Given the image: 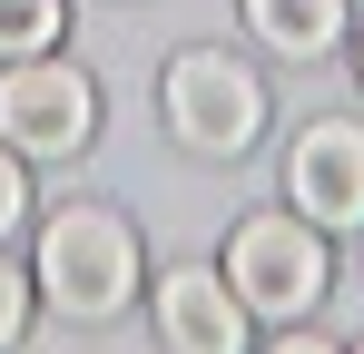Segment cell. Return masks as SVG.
Segmentation results:
<instances>
[{
    "label": "cell",
    "mask_w": 364,
    "mask_h": 354,
    "mask_svg": "<svg viewBox=\"0 0 364 354\" xmlns=\"http://www.w3.org/2000/svg\"><path fill=\"white\" fill-rule=\"evenodd\" d=\"M30 286L50 295L69 325H109L128 295H138V236H128L109 207H60V217L40 227Z\"/></svg>",
    "instance_id": "obj_1"
},
{
    "label": "cell",
    "mask_w": 364,
    "mask_h": 354,
    "mask_svg": "<svg viewBox=\"0 0 364 354\" xmlns=\"http://www.w3.org/2000/svg\"><path fill=\"white\" fill-rule=\"evenodd\" d=\"M60 20H69V0H0V59L60 50Z\"/></svg>",
    "instance_id": "obj_8"
},
{
    "label": "cell",
    "mask_w": 364,
    "mask_h": 354,
    "mask_svg": "<svg viewBox=\"0 0 364 354\" xmlns=\"http://www.w3.org/2000/svg\"><path fill=\"white\" fill-rule=\"evenodd\" d=\"M286 197L315 227H364V128L355 118H315L286 148Z\"/></svg>",
    "instance_id": "obj_5"
},
{
    "label": "cell",
    "mask_w": 364,
    "mask_h": 354,
    "mask_svg": "<svg viewBox=\"0 0 364 354\" xmlns=\"http://www.w3.org/2000/svg\"><path fill=\"white\" fill-rule=\"evenodd\" d=\"M158 109L178 128V148H197V158H246L256 128H266V89H256V69L227 59V50H178Z\"/></svg>",
    "instance_id": "obj_3"
},
{
    "label": "cell",
    "mask_w": 364,
    "mask_h": 354,
    "mask_svg": "<svg viewBox=\"0 0 364 354\" xmlns=\"http://www.w3.org/2000/svg\"><path fill=\"white\" fill-rule=\"evenodd\" d=\"M20 335H30V276H20V266L0 256V354L20 345Z\"/></svg>",
    "instance_id": "obj_9"
},
{
    "label": "cell",
    "mask_w": 364,
    "mask_h": 354,
    "mask_svg": "<svg viewBox=\"0 0 364 354\" xmlns=\"http://www.w3.org/2000/svg\"><path fill=\"white\" fill-rule=\"evenodd\" d=\"M89 128H99L89 69H69L60 50L0 59V148H20V158H79Z\"/></svg>",
    "instance_id": "obj_4"
},
{
    "label": "cell",
    "mask_w": 364,
    "mask_h": 354,
    "mask_svg": "<svg viewBox=\"0 0 364 354\" xmlns=\"http://www.w3.org/2000/svg\"><path fill=\"white\" fill-rule=\"evenodd\" d=\"M30 217V177H20V148H0V236Z\"/></svg>",
    "instance_id": "obj_10"
},
{
    "label": "cell",
    "mask_w": 364,
    "mask_h": 354,
    "mask_svg": "<svg viewBox=\"0 0 364 354\" xmlns=\"http://www.w3.org/2000/svg\"><path fill=\"white\" fill-rule=\"evenodd\" d=\"M355 59H364V50H355Z\"/></svg>",
    "instance_id": "obj_11"
},
{
    "label": "cell",
    "mask_w": 364,
    "mask_h": 354,
    "mask_svg": "<svg viewBox=\"0 0 364 354\" xmlns=\"http://www.w3.org/2000/svg\"><path fill=\"white\" fill-rule=\"evenodd\" d=\"M158 335L178 354H237L246 345V305L227 286V266H168L158 276Z\"/></svg>",
    "instance_id": "obj_6"
},
{
    "label": "cell",
    "mask_w": 364,
    "mask_h": 354,
    "mask_svg": "<svg viewBox=\"0 0 364 354\" xmlns=\"http://www.w3.org/2000/svg\"><path fill=\"white\" fill-rule=\"evenodd\" d=\"M246 30L276 59H325L345 40V0H246Z\"/></svg>",
    "instance_id": "obj_7"
},
{
    "label": "cell",
    "mask_w": 364,
    "mask_h": 354,
    "mask_svg": "<svg viewBox=\"0 0 364 354\" xmlns=\"http://www.w3.org/2000/svg\"><path fill=\"white\" fill-rule=\"evenodd\" d=\"M227 286H237V305L266 315V325L315 315V295H325V227L296 217V207L246 217V227L227 236Z\"/></svg>",
    "instance_id": "obj_2"
}]
</instances>
